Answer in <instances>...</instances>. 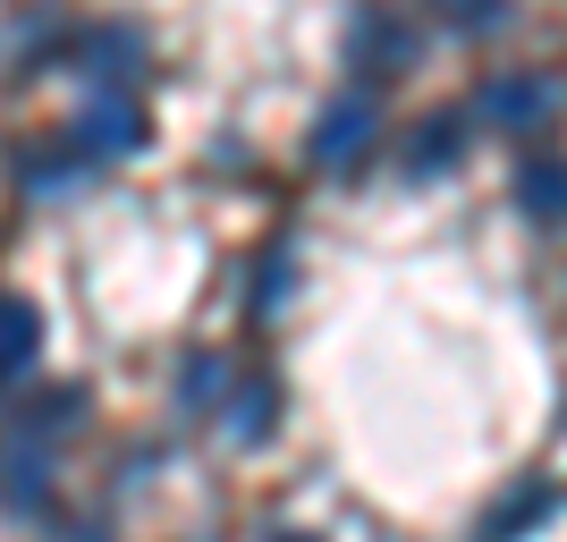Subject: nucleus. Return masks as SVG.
Masks as SVG:
<instances>
[{"instance_id": "f257e3e1", "label": "nucleus", "mask_w": 567, "mask_h": 542, "mask_svg": "<svg viewBox=\"0 0 567 542\" xmlns=\"http://www.w3.org/2000/svg\"><path fill=\"white\" fill-rule=\"evenodd\" d=\"M381 136V111H373V94H339L331 111L313 119V162L322 170H348V162H364V144Z\"/></svg>"}, {"instance_id": "f03ea898", "label": "nucleus", "mask_w": 567, "mask_h": 542, "mask_svg": "<svg viewBox=\"0 0 567 542\" xmlns=\"http://www.w3.org/2000/svg\"><path fill=\"white\" fill-rule=\"evenodd\" d=\"M76 144H85V153H136V144H144V111H136L127 94L85 102V119H76Z\"/></svg>"}, {"instance_id": "7ed1b4c3", "label": "nucleus", "mask_w": 567, "mask_h": 542, "mask_svg": "<svg viewBox=\"0 0 567 542\" xmlns=\"http://www.w3.org/2000/svg\"><path fill=\"white\" fill-rule=\"evenodd\" d=\"M483 111L499 127H534V119H550V76H499V85H483Z\"/></svg>"}, {"instance_id": "20e7f679", "label": "nucleus", "mask_w": 567, "mask_h": 542, "mask_svg": "<svg viewBox=\"0 0 567 542\" xmlns=\"http://www.w3.org/2000/svg\"><path fill=\"white\" fill-rule=\"evenodd\" d=\"M34 348H43V314L25 306V297H0V381L25 374V365H34Z\"/></svg>"}, {"instance_id": "39448f33", "label": "nucleus", "mask_w": 567, "mask_h": 542, "mask_svg": "<svg viewBox=\"0 0 567 542\" xmlns=\"http://www.w3.org/2000/svg\"><path fill=\"white\" fill-rule=\"evenodd\" d=\"M450 153H457V111H441V119H424V127H415V153H406V170H415V178H432Z\"/></svg>"}, {"instance_id": "423d86ee", "label": "nucleus", "mask_w": 567, "mask_h": 542, "mask_svg": "<svg viewBox=\"0 0 567 542\" xmlns=\"http://www.w3.org/2000/svg\"><path fill=\"white\" fill-rule=\"evenodd\" d=\"M0 492H9V509H34V500H43V458L18 449V458L0 467Z\"/></svg>"}, {"instance_id": "0eeeda50", "label": "nucleus", "mask_w": 567, "mask_h": 542, "mask_svg": "<svg viewBox=\"0 0 567 542\" xmlns=\"http://www.w3.org/2000/svg\"><path fill=\"white\" fill-rule=\"evenodd\" d=\"M517 195H525V213H534V221H559V162H534Z\"/></svg>"}, {"instance_id": "6e6552de", "label": "nucleus", "mask_w": 567, "mask_h": 542, "mask_svg": "<svg viewBox=\"0 0 567 542\" xmlns=\"http://www.w3.org/2000/svg\"><path fill=\"white\" fill-rule=\"evenodd\" d=\"M229 432H237V441H262V432H271V390H246L237 416H229Z\"/></svg>"}, {"instance_id": "1a4fd4ad", "label": "nucleus", "mask_w": 567, "mask_h": 542, "mask_svg": "<svg viewBox=\"0 0 567 542\" xmlns=\"http://www.w3.org/2000/svg\"><path fill=\"white\" fill-rule=\"evenodd\" d=\"M543 518H550V492H525V500H517V509H508V518H499V525H492V542H517V534H525V525H543Z\"/></svg>"}, {"instance_id": "9d476101", "label": "nucleus", "mask_w": 567, "mask_h": 542, "mask_svg": "<svg viewBox=\"0 0 567 542\" xmlns=\"http://www.w3.org/2000/svg\"><path fill=\"white\" fill-rule=\"evenodd\" d=\"M457 25H499V0H441Z\"/></svg>"}]
</instances>
